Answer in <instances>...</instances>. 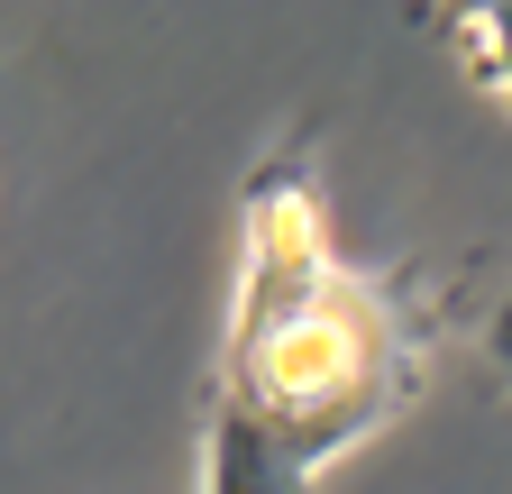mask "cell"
Wrapping results in <instances>:
<instances>
[{
    "label": "cell",
    "mask_w": 512,
    "mask_h": 494,
    "mask_svg": "<svg viewBox=\"0 0 512 494\" xmlns=\"http://www.w3.org/2000/svg\"><path fill=\"white\" fill-rule=\"evenodd\" d=\"M448 28H458V46H467L476 92H503V19L494 10H448Z\"/></svg>",
    "instance_id": "cell-2"
},
{
    "label": "cell",
    "mask_w": 512,
    "mask_h": 494,
    "mask_svg": "<svg viewBox=\"0 0 512 494\" xmlns=\"http://www.w3.org/2000/svg\"><path fill=\"white\" fill-rule=\"evenodd\" d=\"M439 330L448 302L421 275H357L348 257L284 312L229 321L202 494H311L330 458L421 403Z\"/></svg>",
    "instance_id": "cell-1"
}]
</instances>
